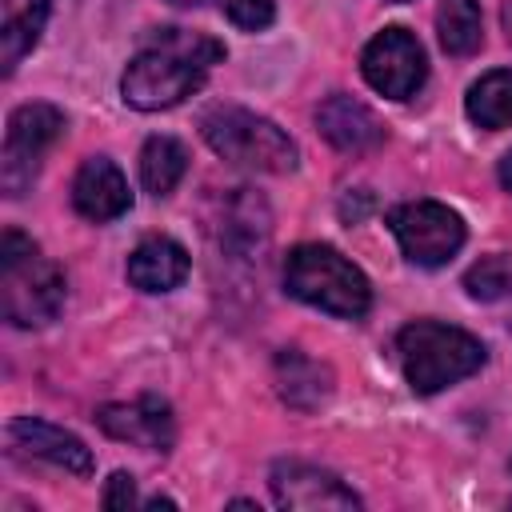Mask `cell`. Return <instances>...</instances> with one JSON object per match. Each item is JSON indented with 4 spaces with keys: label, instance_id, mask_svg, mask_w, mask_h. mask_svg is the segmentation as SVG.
Here are the masks:
<instances>
[{
    "label": "cell",
    "instance_id": "cell-1",
    "mask_svg": "<svg viewBox=\"0 0 512 512\" xmlns=\"http://www.w3.org/2000/svg\"><path fill=\"white\" fill-rule=\"evenodd\" d=\"M224 60V44L204 36V32H188V28H164L156 32V40L132 56V64L124 68L120 92L132 108L140 112H160L172 108L180 100H188L192 92H200L204 76L212 64Z\"/></svg>",
    "mask_w": 512,
    "mask_h": 512
},
{
    "label": "cell",
    "instance_id": "cell-19",
    "mask_svg": "<svg viewBox=\"0 0 512 512\" xmlns=\"http://www.w3.org/2000/svg\"><path fill=\"white\" fill-rule=\"evenodd\" d=\"M188 172V152L172 136H152L140 148V180L152 196H168Z\"/></svg>",
    "mask_w": 512,
    "mask_h": 512
},
{
    "label": "cell",
    "instance_id": "cell-15",
    "mask_svg": "<svg viewBox=\"0 0 512 512\" xmlns=\"http://www.w3.org/2000/svg\"><path fill=\"white\" fill-rule=\"evenodd\" d=\"M184 276H188V252L168 236H152L136 244V252L128 256V280L140 292H172Z\"/></svg>",
    "mask_w": 512,
    "mask_h": 512
},
{
    "label": "cell",
    "instance_id": "cell-23",
    "mask_svg": "<svg viewBox=\"0 0 512 512\" xmlns=\"http://www.w3.org/2000/svg\"><path fill=\"white\" fill-rule=\"evenodd\" d=\"M500 184H504V192H512V148L500 160Z\"/></svg>",
    "mask_w": 512,
    "mask_h": 512
},
{
    "label": "cell",
    "instance_id": "cell-5",
    "mask_svg": "<svg viewBox=\"0 0 512 512\" xmlns=\"http://www.w3.org/2000/svg\"><path fill=\"white\" fill-rule=\"evenodd\" d=\"M200 132H204L208 148L228 164L256 168V172H292L296 168V144L288 140L284 128H276L260 112L220 104V108L204 112Z\"/></svg>",
    "mask_w": 512,
    "mask_h": 512
},
{
    "label": "cell",
    "instance_id": "cell-8",
    "mask_svg": "<svg viewBox=\"0 0 512 512\" xmlns=\"http://www.w3.org/2000/svg\"><path fill=\"white\" fill-rule=\"evenodd\" d=\"M360 72L364 80L388 96V100H408L416 96V88L424 84L428 76V60H424V48L420 40L408 32V28H384L368 40L364 56H360Z\"/></svg>",
    "mask_w": 512,
    "mask_h": 512
},
{
    "label": "cell",
    "instance_id": "cell-16",
    "mask_svg": "<svg viewBox=\"0 0 512 512\" xmlns=\"http://www.w3.org/2000/svg\"><path fill=\"white\" fill-rule=\"evenodd\" d=\"M52 0H0V64L16 72V64L36 48Z\"/></svg>",
    "mask_w": 512,
    "mask_h": 512
},
{
    "label": "cell",
    "instance_id": "cell-24",
    "mask_svg": "<svg viewBox=\"0 0 512 512\" xmlns=\"http://www.w3.org/2000/svg\"><path fill=\"white\" fill-rule=\"evenodd\" d=\"M172 4H184V8H196V4H204V0H172Z\"/></svg>",
    "mask_w": 512,
    "mask_h": 512
},
{
    "label": "cell",
    "instance_id": "cell-3",
    "mask_svg": "<svg viewBox=\"0 0 512 512\" xmlns=\"http://www.w3.org/2000/svg\"><path fill=\"white\" fill-rule=\"evenodd\" d=\"M396 352H400L408 388L420 396L444 392V388L468 380L472 372H480V364H484V344L472 332H464L456 324H440V320H416V324L400 328Z\"/></svg>",
    "mask_w": 512,
    "mask_h": 512
},
{
    "label": "cell",
    "instance_id": "cell-14",
    "mask_svg": "<svg viewBox=\"0 0 512 512\" xmlns=\"http://www.w3.org/2000/svg\"><path fill=\"white\" fill-rule=\"evenodd\" d=\"M276 392L288 408L312 412L332 396V372L320 360H312L296 348H284L276 356Z\"/></svg>",
    "mask_w": 512,
    "mask_h": 512
},
{
    "label": "cell",
    "instance_id": "cell-11",
    "mask_svg": "<svg viewBox=\"0 0 512 512\" xmlns=\"http://www.w3.org/2000/svg\"><path fill=\"white\" fill-rule=\"evenodd\" d=\"M8 448L20 452V456H32V460H44L52 468H64V472H76V476H88L92 472V452L84 448L80 436L48 424V420H32V416H16L8 424Z\"/></svg>",
    "mask_w": 512,
    "mask_h": 512
},
{
    "label": "cell",
    "instance_id": "cell-13",
    "mask_svg": "<svg viewBox=\"0 0 512 512\" xmlns=\"http://www.w3.org/2000/svg\"><path fill=\"white\" fill-rule=\"evenodd\" d=\"M316 124L324 132V140L340 152H368L376 144H384V124L376 120V112L344 92L328 96L320 108H316Z\"/></svg>",
    "mask_w": 512,
    "mask_h": 512
},
{
    "label": "cell",
    "instance_id": "cell-18",
    "mask_svg": "<svg viewBox=\"0 0 512 512\" xmlns=\"http://www.w3.org/2000/svg\"><path fill=\"white\" fill-rule=\"evenodd\" d=\"M468 120L480 128H508L512 124V68H496L468 88Z\"/></svg>",
    "mask_w": 512,
    "mask_h": 512
},
{
    "label": "cell",
    "instance_id": "cell-21",
    "mask_svg": "<svg viewBox=\"0 0 512 512\" xmlns=\"http://www.w3.org/2000/svg\"><path fill=\"white\" fill-rule=\"evenodd\" d=\"M220 8L228 12V20L236 28H248V32L268 28L272 16H276V4L272 0H220Z\"/></svg>",
    "mask_w": 512,
    "mask_h": 512
},
{
    "label": "cell",
    "instance_id": "cell-6",
    "mask_svg": "<svg viewBox=\"0 0 512 512\" xmlns=\"http://www.w3.org/2000/svg\"><path fill=\"white\" fill-rule=\"evenodd\" d=\"M60 132H64V112L52 104H20L8 116L4 152H0V184L8 196H24L32 188L40 160L60 140Z\"/></svg>",
    "mask_w": 512,
    "mask_h": 512
},
{
    "label": "cell",
    "instance_id": "cell-12",
    "mask_svg": "<svg viewBox=\"0 0 512 512\" xmlns=\"http://www.w3.org/2000/svg\"><path fill=\"white\" fill-rule=\"evenodd\" d=\"M72 208L92 224L124 216L132 208V192H128L124 172L108 156H88L72 180Z\"/></svg>",
    "mask_w": 512,
    "mask_h": 512
},
{
    "label": "cell",
    "instance_id": "cell-4",
    "mask_svg": "<svg viewBox=\"0 0 512 512\" xmlns=\"http://www.w3.org/2000/svg\"><path fill=\"white\" fill-rule=\"evenodd\" d=\"M284 288L296 300L344 320L364 316L372 304L368 276L328 244H296L284 260Z\"/></svg>",
    "mask_w": 512,
    "mask_h": 512
},
{
    "label": "cell",
    "instance_id": "cell-20",
    "mask_svg": "<svg viewBox=\"0 0 512 512\" xmlns=\"http://www.w3.org/2000/svg\"><path fill=\"white\" fill-rule=\"evenodd\" d=\"M464 288H468L472 300H504V296H512V256L496 252V256L476 260L464 272Z\"/></svg>",
    "mask_w": 512,
    "mask_h": 512
},
{
    "label": "cell",
    "instance_id": "cell-2",
    "mask_svg": "<svg viewBox=\"0 0 512 512\" xmlns=\"http://www.w3.org/2000/svg\"><path fill=\"white\" fill-rule=\"evenodd\" d=\"M0 308L16 328H44L64 308V272L16 228L0 236Z\"/></svg>",
    "mask_w": 512,
    "mask_h": 512
},
{
    "label": "cell",
    "instance_id": "cell-22",
    "mask_svg": "<svg viewBox=\"0 0 512 512\" xmlns=\"http://www.w3.org/2000/svg\"><path fill=\"white\" fill-rule=\"evenodd\" d=\"M100 500H104V508H132L136 504V480L128 472H112Z\"/></svg>",
    "mask_w": 512,
    "mask_h": 512
},
{
    "label": "cell",
    "instance_id": "cell-7",
    "mask_svg": "<svg viewBox=\"0 0 512 512\" xmlns=\"http://www.w3.org/2000/svg\"><path fill=\"white\" fill-rule=\"evenodd\" d=\"M388 228L400 240V252L420 268H440L464 248V220L436 200H412L392 208Z\"/></svg>",
    "mask_w": 512,
    "mask_h": 512
},
{
    "label": "cell",
    "instance_id": "cell-17",
    "mask_svg": "<svg viewBox=\"0 0 512 512\" xmlns=\"http://www.w3.org/2000/svg\"><path fill=\"white\" fill-rule=\"evenodd\" d=\"M436 36L448 56H472L484 40V20L476 0H440L436 8Z\"/></svg>",
    "mask_w": 512,
    "mask_h": 512
},
{
    "label": "cell",
    "instance_id": "cell-10",
    "mask_svg": "<svg viewBox=\"0 0 512 512\" xmlns=\"http://www.w3.org/2000/svg\"><path fill=\"white\" fill-rule=\"evenodd\" d=\"M96 424L124 444H140L152 452H168L176 440V420L172 408L160 396H140V400H124V404H104L96 412Z\"/></svg>",
    "mask_w": 512,
    "mask_h": 512
},
{
    "label": "cell",
    "instance_id": "cell-9",
    "mask_svg": "<svg viewBox=\"0 0 512 512\" xmlns=\"http://www.w3.org/2000/svg\"><path fill=\"white\" fill-rule=\"evenodd\" d=\"M272 500L280 508H300V512H352L360 508V496L344 488L332 472L304 464V460H280L272 464Z\"/></svg>",
    "mask_w": 512,
    "mask_h": 512
}]
</instances>
